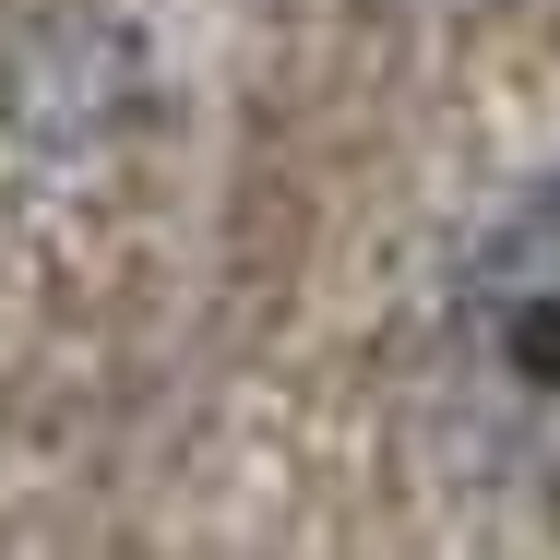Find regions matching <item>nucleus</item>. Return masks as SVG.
Segmentation results:
<instances>
[{
  "instance_id": "f257e3e1",
  "label": "nucleus",
  "mask_w": 560,
  "mask_h": 560,
  "mask_svg": "<svg viewBox=\"0 0 560 560\" xmlns=\"http://www.w3.org/2000/svg\"><path fill=\"white\" fill-rule=\"evenodd\" d=\"M453 394L477 442L525 477H560V179L465 250L453 287Z\"/></svg>"
}]
</instances>
